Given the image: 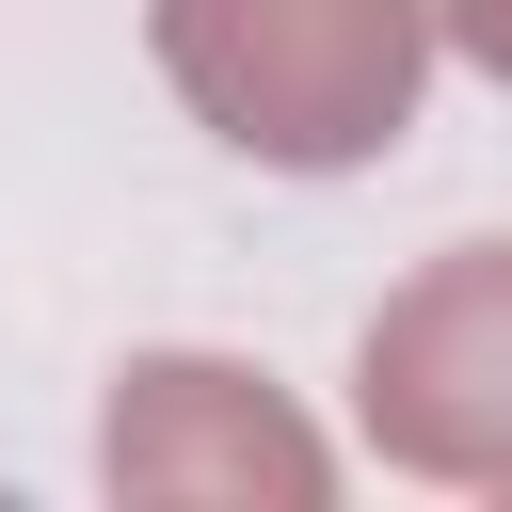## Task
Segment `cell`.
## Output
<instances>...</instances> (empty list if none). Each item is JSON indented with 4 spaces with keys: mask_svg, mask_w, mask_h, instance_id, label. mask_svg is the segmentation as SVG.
<instances>
[{
    "mask_svg": "<svg viewBox=\"0 0 512 512\" xmlns=\"http://www.w3.org/2000/svg\"><path fill=\"white\" fill-rule=\"evenodd\" d=\"M160 64L256 160H368L416 96V0H160Z\"/></svg>",
    "mask_w": 512,
    "mask_h": 512,
    "instance_id": "cell-1",
    "label": "cell"
},
{
    "mask_svg": "<svg viewBox=\"0 0 512 512\" xmlns=\"http://www.w3.org/2000/svg\"><path fill=\"white\" fill-rule=\"evenodd\" d=\"M368 432L400 464H448V480L512 464V240H480L400 320H368Z\"/></svg>",
    "mask_w": 512,
    "mask_h": 512,
    "instance_id": "cell-2",
    "label": "cell"
},
{
    "mask_svg": "<svg viewBox=\"0 0 512 512\" xmlns=\"http://www.w3.org/2000/svg\"><path fill=\"white\" fill-rule=\"evenodd\" d=\"M448 16H464V48H480V64H512V0H448Z\"/></svg>",
    "mask_w": 512,
    "mask_h": 512,
    "instance_id": "cell-3",
    "label": "cell"
}]
</instances>
